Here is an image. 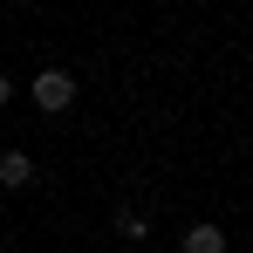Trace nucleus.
<instances>
[{"label":"nucleus","mask_w":253,"mask_h":253,"mask_svg":"<svg viewBox=\"0 0 253 253\" xmlns=\"http://www.w3.org/2000/svg\"><path fill=\"white\" fill-rule=\"evenodd\" d=\"M7 103H14V76L0 69V110H7Z\"/></svg>","instance_id":"obj_5"},{"label":"nucleus","mask_w":253,"mask_h":253,"mask_svg":"<svg viewBox=\"0 0 253 253\" xmlns=\"http://www.w3.org/2000/svg\"><path fill=\"white\" fill-rule=\"evenodd\" d=\"M117 233L137 247V240H151V219H144V212H117Z\"/></svg>","instance_id":"obj_4"},{"label":"nucleus","mask_w":253,"mask_h":253,"mask_svg":"<svg viewBox=\"0 0 253 253\" xmlns=\"http://www.w3.org/2000/svg\"><path fill=\"white\" fill-rule=\"evenodd\" d=\"M185 253H226V226H212V219H199V226L185 233Z\"/></svg>","instance_id":"obj_2"},{"label":"nucleus","mask_w":253,"mask_h":253,"mask_svg":"<svg viewBox=\"0 0 253 253\" xmlns=\"http://www.w3.org/2000/svg\"><path fill=\"white\" fill-rule=\"evenodd\" d=\"M69 103H76V76H69V69H42V76H35V110L62 117Z\"/></svg>","instance_id":"obj_1"},{"label":"nucleus","mask_w":253,"mask_h":253,"mask_svg":"<svg viewBox=\"0 0 253 253\" xmlns=\"http://www.w3.org/2000/svg\"><path fill=\"white\" fill-rule=\"evenodd\" d=\"M28 178H35V158H28V151H7V158H0V185H7V192H21Z\"/></svg>","instance_id":"obj_3"}]
</instances>
